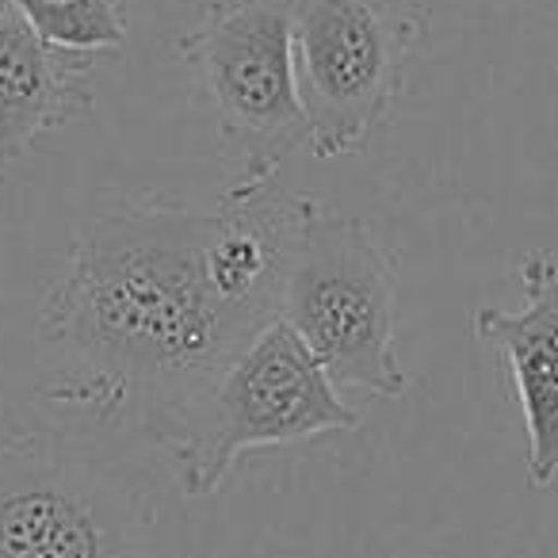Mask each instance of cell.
Masks as SVG:
<instances>
[{
	"mask_svg": "<svg viewBox=\"0 0 558 558\" xmlns=\"http://www.w3.org/2000/svg\"><path fill=\"white\" fill-rule=\"evenodd\" d=\"M291 203L276 184L230 187L215 210L169 192L104 203L43 299L54 360L43 398L161 448L226 360L279 318Z\"/></svg>",
	"mask_w": 558,
	"mask_h": 558,
	"instance_id": "obj_1",
	"label": "cell"
},
{
	"mask_svg": "<svg viewBox=\"0 0 558 558\" xmlns=\"http://www.w3.org/2000/svg\"><path fill=\"white\" fill-rule=\"evenodd\" d=\"M96 108L93 58L43 43L16 12L0 16V169L43 134L88 119Z\"/></svg>",
	"mask_w": 558,
	"mask_h": 558,
	"instance_id": "obj_8",
	"label": "cell"
},
{
	"mask_svg": "<svg viewBox=\"0 0 558 558\" xmlns=\"http://www.w3.org/2000/svg\"><path fill=\"white\" fill-rule=\"evenodd\" d=\"M184 501L138 433L0 390V558H192Z\"/></svg>",
	"mask_w": 558,
	"mask_h": 558,
	"instance_id": "obj_2",
	"label": "cell"
},
{
	"mask_svg": "<svg viewBox=\"0 0 558 558\" xmlns=\"http://www.w3.org/2000/svg\"><path fill=\"white\" fill-rule=\"evenodd\" d=\"M356 425L360 413L344 402L314 352L288 322L271 318L226 360L157 451L180 489L203 501L248 451L322 440Z\"/></svg>",
	"mask_w": 558,
	"mask_h": 558,
	"instance_id": "obj_4",
	"label": "cell"
},
{
	"mask_svg": "<svg viewBox=\"0 0 558 558\" xmlns=\"http://www.w3.org/2000/svg\"><path fill=\"white\" fill-rule=\"evenodd\" d=\"M4 12H9V4H4V0H0V16H4Z\"/></svg>",
	"mask_w": 558,
	"mask_h": 558,
	"instance_id": "obj_10",
	"label": "cell"
},
{
	"mask_svg": "<svg viewBox=\"0 0 558 558\" xmlns=\"http://www.w3.org/2000/svg\"><path fill=\"white\" fill-rule=\"evenodd\" d=\"M517 276L524 283V306H482L474 314V333L501 352L509 367L524 417V471L527 482L543 489L558 478V260L550 253H532Z\"/></svg>",
	"mask_w": 558,
	"mask_h": 558,
	"instance_id": "obj_7",
	"label": "cell"
},
{
	"mask_svg": "<svg viewBox=\"0 0 558 558\" xmlns=\"http://www.w3.org/2000/svg\"><path fill=\"white\" fill-rule=\"evenodd\" d=\"M428 12L379 0H291V58L311 154L337 161L395 116Z\"/></svg>",
	"mask_w": 558,
	"mask_h": 558,
	"instance_id": "obj_6",
	"label": "cell"
},
{
	"mask_svg": "<svg viewBox=\"0 0 558 558\" xmlns=\"http://www.w3.org/2000/svg\"><path fill=\"white\" fill-rule=\"evenodd\" d=\"M195 93L238 161L233 187H271L311 146L291 58V0L210 4L177 43Z\"/></svg>",
	"mask_w": 558,
	"mask_h": 558,
	"instance_id": "obj_5",
	"label": "cell"
},
{
	"mask_svg": "<svg viewBox=\"0 0 558 558\" xmlns=\"http://www.w3.org/2000/svg\"><path fill=\"white\" fill-rule=\"evenodd\" d=\"M43 43L96 58L131 39L126 0H4Z\"/></svg>",
	"mask_w": 558,
	"mask_h": 558,
	"instance_id": "obj_9",
	"label": "cell"
},
{
	"mask_svg": "<svg viewBox=\"0 0 558 558\" xmlns=\"http://www.w3.org/2000/svg\"><path fill=\"white\" fill-rule=\"evenodd\" d=\"M279 322L337 387L383 402L410 390L398 356V264L364 218L295 195L279 264Z\"/></svg>",
	"mask_w": 558,
	"mask_h": 558,
	"instance_id": "obj_3",
	"label": "cell"
}]
</instances>
